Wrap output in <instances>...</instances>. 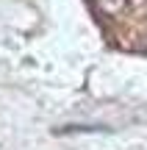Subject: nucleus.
<instances>
[{"mask_svg":"<svg viewBox=\"0 0 147 150\" xmlns=\"http://www.w3.org/2000/svg\"><path fill=\"white\" fill-rule=\"evenodd\" d=\"M108 42L125 50L147 47V0H89Z\"/></svg>","mask_w":147,"mask_h":150,"instance_id":"nucleus-1","label":"nucleus"}]
</instances>
